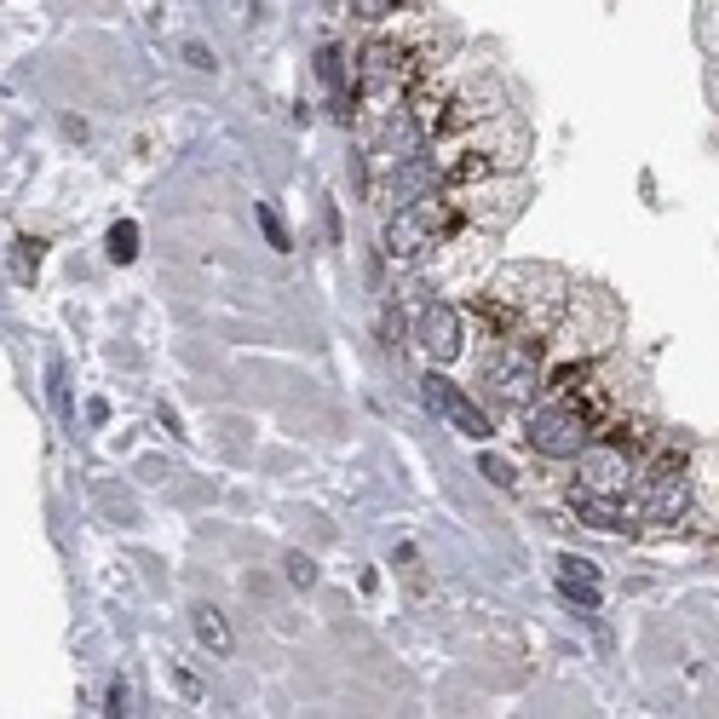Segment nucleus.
I'll list each match as a JSON object with an SVG mask.
<instances>
[{
  "label": "nucleus",
  "mask_w": 719,
  "mask_h": 719,
  "mask_svg": "<svg viewBox=\"0 0 719 719\" xmlns=\"http://www.w3.org/2000/svg\"><path fill=\"white\" fill-rule=\"evenodd\" d=\"M415 346L432 357V363H455L461 357V312L455 305H421V317H415Z\"/></svg>",
  "instance_id": "6e6552de"
},
{
  "label": "nucleus",
  "mask_w": 719,
  "mask_h": 719,
  "mask_svg": "<svg viewBox=\"0 0 719 719\" xmlns=\"http://www.w3.org/2000/svg\"><path fill=\"white\" fill-rule=\"evenodd\" d=\"M691 466H684L679 450H662L657 461H650V472L639 477V519L644 524H673L684 506H691V477H684Z\"/></svg>",
  "instance_id": "423d86ee"
},
{
  "label": "nucleus",
  "mask_w": 719,
  "mask_h": 719,
  "mask_svg": "<svg viewBox=\"0 0 719 719\" xmlns=\"http://www.w3.org/2000/svg\"><path fill=\"white\" fill-rule=\"evenodd\" d=\"M185 58H190V70H201V76H214L219 70V58L201 47V41H185Z\"/></svg>",
  "instance_id": "f3484780"
},
{
  "label": "nucleus",
  "mask_w": 719,
  "mask_h": 719,
  "mask_svg": "<svg viewBox=\"0 0 719 719\" xmlns=\"http://www.w3.org/2000/svg\"><path fill=\"white\" fill-rule=\"evenodd\" d=\"M477 466H484V477H495L501 490H512V484H519V477H512V466H506L501 455H484V461H477Z\"/></svg>",
  "instance_id": "6ab92c4d"
},
{
  "label": "nucleus",
  "mask_w": 719,
  "mask_h": 719,
  "mask_svg": "<svg viewBox=\"0 0 719 719\" xmlns=\"http://www.w3.org/2000/svg\"><path fill=\"white\" fill-rule=\"evenodd\" d=\"M190 622H196V639L208 644L214 657H230V644H236V639H230V628H225V615H219L214 604H196V615H190Z\"/></svg>",
  "instance_id": "f8f14e48"
},
{
  "label": "nucleus",
  "mask_w": 719,
  "mask_h": 719,
  "mask_svg": "<svg viewBox=\"0 0 719 719\" xmlns=\"http://www.w3.org/2000/svg\"><path fill=\"white\" fill-rule=\"evenodd\" d=\"M570 506H575V519H581V524L610 530V535L633 530V519H639V506H633L628 495H604V490H575V495H570Z\"/></svg>",
  "instance_id": "9d476101"
},
{
  "label": "nucleus",
  "mask_w": 719,
  "mask_h": 719,
  "mask_svg": "<svg viewBox=\"0 0 719 719\" xmlns=\"http://www.w3.org/2000/svg\"><path fill=\"white\" fill-rule=\"evenodd\" d=\"M426 403L437 408V415L443 421H450L455 432H466V437H490V415H484V408H477L461 386H450V381H443V374H426Z\"/></svg>",
  "instance_id": "1a4fd4ad"
},
{
  "label": "nucleus",
  "mask_w": 719,
  "mask_h": 719,
  "mask_svg": "<svg viewBox=\"0 0 719 719\" xmlns=\"http://www.w3.org/2000/svg\"><path fill=\"white\" fill-rule=\"evenodd\" d=\"M559 588H564V599L570 604H581V610H599V570L588 564V559H559Z\"/></svg>",
  "instance_id": "9b49d317"
},
{
  "label": "nucleus",
  "mask_w": 719,
  "mask_h": 719,
  "mask_svg": "<svg viewBox=\"0 0 719 719\" xmlns=\"http://www.w3.org/2000/svg\"><path fill=\"white\" fill-rule=\"evenodd\" d=\"M254 219H259V230H265V243L277 248V254H288V248H294V243H288V225H283V214L270 208V201H259V208H254Z\"/></svg>",
  "instance_id": "2eb2a0df"
},
{
  "label": "nucleus",
  "mask_w": 719,
  "mask_h": 719,
  "mask_svg": "<svg viewBox=\"0 0 719 719\" xmlns=\"http://www.w3.org/2000/svg\"><path fill=\"white\" fill-rule=\"evenodd\" d=\"M530 156V132L519 116H490V121H472L461 132H450V150H437V174L450 185L466 179H484V174H506Z\"/></svg>",
  "instance_id": "f03ea898"
},
{
  "label": "nucleus",
  "mask_w": 719,
  "mask_h": 719,
  "mask_svg": "<svg viewBox=\"0 0 719 719\" xmlns=\"http://www.w3.org/2000/svg\"><path fill=\"white\" fill-rule=\"evenodd\" d=\"M484 381L506 403H530V392L541 386V339L535 334H495V346L484 357Z\"/></svg>",
  "instance_id": "39448f33"
},
{
  "label": "nucleus",
  "mask_w": 719,
  "mask_h": 719,
  "mask_svg": "<svg viewBox=\"0 0 719 719\" xmlns=\"http://www.w3.org/2000/svg\"><path fill=\"white\" fill-rule=\"evenodd\" d=\"M110 259H116V265H132V259H139V225H132V219L110 225Z\"/></svg>",
  "instance_id": "4468645a"
},
{
  "label": "nucleus",
  "mask_w": 719,
  "mask_h": 719,
  "mask_svg": "<svg viewBox=\"0 0 719 719\" xmlns=\"http://www.w3.org/2000/svg\"><path fill=\"white\" fill-rule=\"evenodd\" d=\"M36 270H41V243H36V236H18V243H12V277L36 283Z\"/></svg>",
  "instance_id": "ddd939ff"
},
{
  "label": "nucleus",
  "mask_w": 719,
  "mask_h": 719,
  "mask_svg": "<svg viewBox=\"0 0 719 719\" xmlns=\"http://www.w3.org/2000/svg\"><path fill=\"white\" fill-rule=\"evenodd\" d=\"M524 437H530L535 455L570 461V455H581V450H588V443L599 437V421H593L570 392H553L546 403H535L530 415H524Z\"/></svg>",
  "instance_id": "20e7f679"
},
{
  "label": "nucleus",
  "mask_w": 719,
  "mask_h": 719,
  "mask_svg": "<svg viewBox=\"0 0 719 719\" xmlns=\"http://www.w3.org/2000/svg\"><path fill=\"white\" fill-rule=\"evenodd\" d=\"M461 201L455 190H421L415 201H403L386 225V259H421L432 248H443L461 230Z\"/></svg>",
  "instance_id": "7ed1b4c3"
},
{
  "label": "nucleus",
  "mask_w": 719,
  "mask_h": 719,
  "mask_svg": "<svg viewBox=\"0 0 719 719\" xmlns=\"http://www.w3.org/2000/svg\"><path fill=\"white\" fill-rule=\"evenodd\" d=\"M288 581H294V588H312V581H317V564L299 559V553H288Z\"/></svg>",
  "instance_id": "a211bd4d"
},
{
  "label": "nucleus",
  "mask_w": 719,
  "mask_h": 719,
  "mask_svg": "<svg viewBox=\"0 0 719 719\" xmlns=\"http://www.w3.org/2000/svg\"><path fill=\"white\" fill-rule=\"evenodd\" d=\"M564 312V277L553 265H506L501 277L477 294V317L495 334H546Z\"/></svg>",
  "instance_id": "f257e3e1"
},
{
  "label": "nucleus",
  "mask_w": 719,
  "mask_h": 719,
  "mask_svg": "<svg viewBox=\"0 0 719 719\" xmlns=\"http://www.w3.org/2000/svg\"><path fill=\"white\" fill-rule=\"evenodd\" d=\"M352 7H357V18H368V23H386V18H397L403 0H352Z\"/></svg>",
  "instance_id": "dca6fc26"
},
{
  "label": "nucleus",
  "mask_w": 719,
  "mask_h": 719,
  "mask_svg": "<svg viewBox=\"0 0 719 719\" xmlns=\"http://www.w3.org/2000/svg\"><path fill=\"white\" fill-rule=\"evenodd\" d=\"M490 116H501V87H495V76L472 70V76H466V87H450V110H443V139H450V132H461V127H472V121H490Z\"/></svg>",
  "instance_id": "0eeeda50"
}]
</instances>
